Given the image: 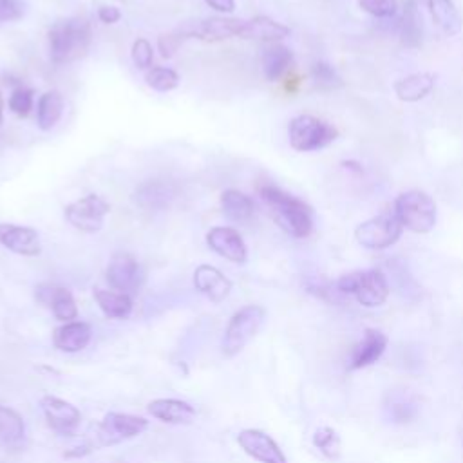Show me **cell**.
<instances>
[{
	"label": "cell",
	"mask_w": 463,
	"mask_h": 463,
	"mask_svg": "<svg viewBox=\"0 0 463 463\" xmlns=\"http://www.w3.org/2000/svg\"><path fill=\"white\" fill-rule=\"evenodd\" d=\"M259 195L273 221L286 233L297 239H304L313 232V212L302 199L269 183L259 184Z\"/></svg>",
	"instance_id": "obj_1"
},
{
	"label": "cell",
	"mask_w": 463,
	"mask_h": 463,
	"mask_svg": "<svg viewBox=\"0 0 463 463\" xmlns=\"http://www.w3.org/2000/svg\"><path fill=\"white\" fill-rule=\"evenodd\" d=\"M92 42L90 24L80 16L56 20L49 29V56L54 63L74 61L87 54Z\"/></svg>",
	"instance_id": "obj_2"
},
{
	"label": "cell",
	"mask_w": 463,
	"mask_h": 463,
	"mask_svg": "<svg viewBox=\"0 0 463 463\" xmlns=\"http://www.w3.org/2000/svg\"><path fill=\"white\" fill-rule=\"evenodd\" d=\"M340 295H351L364 307H378L389 297V280L380 269L351 271L335 280Z\"/></svg>",
	"instance_id": "obj_3"
},
{
	"label": "cell",
	"mask_w": 463,
	"mask_h": 463,
	"mask_svg": "<svg viewBox=\"0 0 463 463\" xmlns=\"http://www.w3.org/2000/svg\"><path fill=\"white\" fill-rule=\"evenodd\" d=\"M394 215L403 228L414 233H429L436 224V203L421 190H407L394 201Z\"/></svg>",
	"instance_id": "obj_4"
},
{
	"label": "cell",
	"mask_w": 463,
	"mask_h": 463,
	"mask_svg": "<svg viewBox=\"0 0 463 463\" xmlns=\"http://www.w3.org/2000/svg\"><path fill=\"white\" fill-rule=\"evenodd\" d=\"M288 137L293 150L313 152L331 145L338 137V130L317 116L298 114L288 125Z\"/></svg>",
	"instance_id": "obj_5"
},
{
	"label": "cell",
	"mask_w": 463,
	"mask_h": 463,
	"mask_svg": "<svg viewBox=\"0 0 463 463\" xmlns=\"http://www.w3.org/2000/svg\"><path fill=\"white\" fill-rule=\"evenodd\" d=\"M264 318L266 311L262 306L257 304H250L235 311L222 336V354L230 358L242 351L250 344V340L259 333Z\"/></svg>",
	"instance_id": "obj_6"
},
{
	"label": "cell",
	"mask_w": 463,
	"mask_h": 463,
	"mask_svg": "<svg viewBox=\"0 0 463 463\" xmlns=\"http://www.w3.org/2000/svg\"><path fill=\"white\" fill-rule=\"evenodd\" d=\"M241 31V18H199V20H186L172 33L183 43L188 38H197L206 43L222 42L228 38H239Z\"/></svg>",
	"instance_id": "obj_7"
},
{
	"label": "cell",
	"mask_w": 463,
	"mask_h": 463,
	"mask_svg": "<svg viewBox=\"0 0 463 463\" xmlns=\"http://www.w3.org/2000/svg\"><path fill=\"white\" fill-rule=\"evenodd\" d=\"M402 232L403 226L394 212H383L360 222L354 230V239L367 250H385L400 239Z\"/></svg>",
	"instance_id": "obj_8"
},
{
	"label": "cell",
	"mask_w": 463,
	"mask_h": 463,
	"mask_svg": "<svg viewBox=\"0 0 463 463\" xmlns=\"http://www.w3.org/2000/svg\"><path fill=\"white\" fill-rule=\"evenodd\" d=\"M110 212V204L96 195V194H87L72 203H69L63 208V215L67 222L85 233H96L101 230L105 215Z\"/></svg>",
	"instance_id": "obj_9"
},
{
	"label": "cell",
	"mask_w": 463,
	"mask_h": 463,
	"mask_svg": "<svg viewBox=\"0 0 463 463\" xmlns=\"http://www.w3.org/2000/svg\"><path fill=\"white\" fill-rule=\"evenodd\" d=\"M148 427V420L136 414L127 412H109L103 421L98 425L94 449L101 445H114L128 438H136L145 432Z\"/></svg>",
	"instance_id": "obj_10"
},
{
	"label": "cell",
	"mask_w": 463,
	"mask_h": 463,
	"mask_svg": "<svg viewBox=\"0 0 463 463\" xmlns=\"http://www.w3.org/2000/svg\"><path fill=\"white\" fill-rule=\"evenodd\" d=\"M40 405H42V412L47 420V425L56 434L72 436L76 432V429L80 425V420H81V414L72 403H69V402H65L58 396L47 394L40 400Z\"/></svg>",
	"instance_id": "obj_11"
},
{
	"label": "cell",
	"mask_w": 463,
	"mask_h": 463,
	"mask_svg": "<svg viewBox=\"0 0 463 463\" xmlns=\"http://www.w3.org/2000/svg\"><path fill=\"white\" fill-rule=\"evenodd\" d=\"M107 280L116 291H121L127 295L136 293L143 280L139 262L130 253L112 255L107 266Z\"/></svg>",
	"instance_id": "obj_12"
},
{
	"label": "cell",
	"mask_w": 463,
	"mask_h": 463,
	"mask_svg": "<svg viewBox=\"0 0 463 463\" xmlns=\"http://www.w3.org/2000/svg\"><path fill=\"white\" fill-rule=\"evenodd\" d=\"M387 344H389V338L385 333H382L380 329L367 327L347 356V369L356 371V369H364L376 364L385 353Z\"/></svg>",
	"instance_id": "obj_13"
},
{
	"label": "cell",
	"mask_w": 463,
	"mask_h": 463,
	"mask_svg": "<svg viewBox=\"0 0 463 463\" xmlns=\"http://www.w3.org/2000/svg\"><path fill=\"white\" fill-rule=\"evenodd\" d=\"M237 441L241 449L259 463H288L282 449L277 445V441L259 430V429H244L239 432Z\"/></svg>",
	"instance_id": "obj_14"
},
{
	"label": "cell",
	"mask_w": 463,
	"mask_h": 463,
	"mask_svg": "<svg viewBox=\"0 0 463 463\" xmlns=\"http://www.w3.org/2000/svg\"><path fill=\"white\" fill-rule=\"evenodd\" d=\"M208 246L221 257H224L230 262L242 264L246 262L248 250L241 237V233L232 226H213L206 233Z\"/></svg>",
	"instance_id": "obj_15"
},
{
	"label": "cell",
	"mask_w": 463,
	"mask_h": 463,
	"mask_svg": "<svg viewBox=\"0 0 463 463\" xmlns=\"http://www.w3.org/2000/svg\"><path fill=\"white\" fill-rule=\"evenodd\" d=\"M0 244L24 257H36L42 253L38 232L29 226L0 222Z\"/></svg>",
	"instance_id": "obj_16"
},
{
	"label": "cell",
	"mask_w": 463,
	"mask_h": 463,
	"mask_svg": "<svg viewBox=\"0 0 463 463\" xmlns=\"http://www.w3.org/2000/svg\"><path fill=\"white\" fill-rule=\"evenodd\" d=\"M382 411L387 421L394 425H405L416 420L420 412L418 398L407 389H392L385 394Z\"/></svg>",
	"instance_id": "obj_17"
},
{
	"label": "cell",
	"mask_w": 463,
	"mask_h": 463,
	"mask_svg": "<svg viewBox=\"0 0 463 463\" xmlns=\"http://www.w3.org/2000/svg\"><path fill=\"white\" fill-rule=\"evenodd\" d=\"M36 300L47 306L52 315L61 322H72L78 315V306L72 293L63 286L54 284H40L34 291Z\"/></svg>",
	"instance_id": "obj_18"
},
{
	"label": "cell",
	"mask_w": 463,
	"mask_h": 463,
	"mask_svg": "<svg viewBox=\"0 0 463 463\" xmlns=\"http://www.w3.org/2000/svg\"><path fill=\"white\" fill-rule=\"evenodd\" d=\"M194 286L212 302H222L232 291V280L221 269L210 264H201L195 268Z\"/></svg>",
	"instance_id": "obj_19"
},
{
	"label": "cell",
	"mask_w": 463,
	"mask_h": 463,
	"mask_svg": "<svg viewBox=\"0 0 463 463\" xmlns=\"http://www.w3.org/2000/svg\"><path fill=\"white\" fill-rule=\"evenodd\" d=\"M289 34V27L264 14L253 16L250 20H241L239 38L242 40H259L266 43L279 42Z\"/></svg>",
	"instance_id": "obj_20"
},
{
	"label": "cell",
	"mask_w": 463,
	"mask_h": 463,
	"mask_svg": "<svg viewBox=\"0 0 463 463\" xmlns=\"http://www.w3.org/2000/svg\"><path fill=\"white\" fill-rule=\"evenodd\" d=\"M146 411L156 420L163 423H172V425H186V423H192L195 418V409L188 402L175 400V398L152 400Z\"/></svg>",
	"instance_id": "obj_21"
},
{
	"label": "cell",
	"mask_w": 463,
	"mask_h": 463,
	"mask_svg": "<svg viewBox=\"0 0 463 463\" xmlns=\"http://www.w3.org/2000/svg\"><path fill=\"white\" fill-rule=\"evenodd\" d=\"M92 338V327L87 322H65L52 333V344L65 353H78L89 345Z\"/></svg>",
	"instance_id": "obj_22"
},
{
	"label": "cell",
	"mask_w": 463,
	"mask_h": 463,
	"mask_svg": "<svg viewBox=\"0 0 463 463\" xmlns=\"http://www.w3.org/2000/svg\"><path fill=\"white\" fill-rule=\"evenodd\" d=\"M291 63H293V52L286 45L273 42L262 49L260 65H262V74L268 81L280 80Z\"/></svg>",
	"instance_id": "obj_23"
},
{
	"label": "cell",
	"mask_w": 463,
	"mask_h": 463,
	"mask_svg": "<svg viewBox=\"0 0 463 463\" xmlns=\"http://www.w3.org/2000/svg\"><path fill=\"white\" fill-rule=\"evenodd\" d=\"M436 76L432 72H414L394 81V94L405 103L423 99L434 89Z\"/></svg>",
	"instance_id": "obj_24"
},
{
	"label": "cell",
	"mask_w": 463,
	"mask_h": 463,
	"mask_svg": "<svg viewBox=\"0 0 463 463\" xmlns=\"http://www.w3.org/2000/svg\"><path fill=\"white\" fill-rule=\"evenodd\" d=\"M25 438L24 418L11 407L0 405V447L5 450L22 449Z\"/></svg>",
	"instance_id": "obj_25"
},
{
	"label": "cell",
	"mask_w": 463,
	"mask_h": 463,
	"mask_svg": "<svg viewBox=\"0 0 463 463\" xmlns=\"http://www.w3.org/2000/svg\"><path fill=\"white\" fill-rule=\"evenodd\" d=\"M221 210L232 222H248L255 213V204L244 192L228 188L221 194Z\"/></svg>",
	"instance_id": "obj_26"
},
{
	"label": "cell",
	"mask_w": 463,
	"mask_h": 463,
	"mask_svg": "<svg viewBox=\"0 0 463 463\" xmlns=\"http://www.w3.org/2000/svg\"><path fill=\"white\" fill-rule=\"evenodd\" d=\"M398 31H400V40L405 47L416 49L421 45L423 24H421V14H420L416 0H405L402 20L398 24Z\"/></svg>",
	"instance_id": "obj_27"
},
{
	"label": "cell",
	"mask_w": 463,
	"mask_h": 463,
	"mask_svg": "<svg viewBox=\"0 0 463 463\" xmlns=\"http://www.w3.org/2000/svg\"><path fill=\"white\" fill-rule=\"evenodd\" d=\"M434 24L445 36H454L461 31L463 20L452 0H427Z\"/></svg>",
	"instance_id": "obj_28"
},
{
	"label": "cell",
	"mask_w": 463,
	"mask_h": 463,
	"mask_svg": "<svg viewBox=\"0 0 463 463\" xmlns=\"http://www.w3.org/2000/svg\"><path fill=\"white\" fill-rule=\"evenodd\" d=\"M172 190L161 181H146L134 192V203L143 210H161L170 204Z\"/></svg>",
	"instance_id": "obj_29"
},
{
	"label": "cell",
	"mask_w": 463,
	"mask_h": 463,
	"mask_svg": "<svg viewBox=\"0 0 463 463\" xmlns=\"http://www.w3.org/2000/svg\"><path fill=\"white\" fill-rule=\"evenodd\" d=\"M94 300L109 318H127L132 311V298L127 293L116 289H94Z\"/></svg>",
	"instance_id": "obj_30"
},
{
	"label": "cell",
	"mask_w": 463,
	"mask_h": 463,
	"mask_svg": "<svg viewBox=\"0 0 463 463\" xmlns=\"http://www.w3.org/2000/svg\"><path fill=\"white\" fill-rule=\"evenodd\" d=\"M63 96L60 90H47L40 96L36 105V123L42 130H51L56 127L63 114Z\"/></svg>",
	"instance_id": "obj_31"
},
{
	"label": "cell",
	"mask_w": 463,
	"mask_h": 463,
	"mask_svg": "<svg viewBox=\"0 0 463 463\" xmlns=\"http://www.w3.org/2000/svg\"><path fill=\"white\" fill-rule=\"evenodd\" d=\"M313 447L327 459V461H338L340 456H342V439H340V434L333 429V427H327V425H322L318 427L315 432H313Z\"/></svg>",
	"instance_id": "obj_32"
},
{
	"label": "cell",
	"mask_w": 463,
	"mask_h": 463,
	"mask_svg": "<svg viewBox=\"0 0 463 463\" xmlns=\"http://www.w3.org/2000/svg\"><path fill=\"white\" fill-rule=\"evenodd\" d=\"M309 74H311V80H313L315 87H318L322 90H335V89L344 85L336 69L333 65H329L327 61H315L311 65Z\"/></svg>",
	"instance_id": "obj_33"
},
{
	"label": "cell",
	"mask_w": 463,
	"mask_h": 463,
	"mask_svg": "<svg viewBox=\"0 0 463 463\" xmlns=\"http://www.w3.org/2000/svg\"><path fill=\"white\" fill-rule=\"evenodd\" d=\"M145 83L157 92H168L179 85V74L168 67H150L145 74Z\"/></svg>",
	"instance_id": "obj_34"
},
{
	"label": "cell",
	"mask_w": 463,
	"mask_h": 463,
	"mask_svg": "<svg viewBox=\"0 0 463 463\" xmlns=\"http://www.w3.org/2000/svg\"><path fill=\"white\" fill-rule=\"evenodd\" d=\"M9 109L11 112H14L20 118H27L33 110V103H34V92L27 87H18L11 92L9 96Z\"/></svg>",
	"instance_id": "obj_35"
},
{
	"label": "cell",
	"mask_w": 463,
	"mask_h": 463,
	"mask_svg": "<svg viewBox=\"0 0 463 463\" xmlns=\"http://www.w3.org/2000/svg\"><path fill=\"white\" fill-rule=\"evenodd\" d=\"M130 58H132V63L141 69V71H148L152 67V61H154V49L150 45V42L146 38H137L134 43H132V49H130Z\"/></svg>",
	"instance_id": "obj_36"
},
{
	"label": "cell",
	"mask_w": 463,
	"mask_h": 463,
	"mask_svg": "<svg viewBox=\"0 0 463 463\" xmlns=\"http://www.w3.org/2000/svg\"><path fill=\"white\" fill-rule=\"evenodd\" d=\"M358 5L376 18H391L396 13V0H358Z\"/></svg>",
	"instance_id": "obj_37"
},
{
	"label": "cell",
	"mask_w": 463,
	"mask_h": 463,
	"mask_svg": "<svg viewBox=\"0 0 463 463\" xmlns=\"http://www.w3.org/2000/svg\"><path fill=\"white\" fill-rule=\"evenodd\" d=\"M24 7L20 0H0V22H13L22 18Z\"/></svg>",
	"instance_id": "obj_38"
},
{
	"label": "cell",
	"mask_w": 463,
	"mask_h": 463,
	"mask_svg": "<svg viewBox=\"0 0 463 463\" xmlns=\"http://www.w3.org/2000/svg\"><path fill=\"white\" fill-rule=\"evenodd\" d=\"M98 18L103 24H116L121 18V11L118 7H114V5H101L98 9Z\"/></svg>",
	"instance_id": "obj_39"
},
{
	"label": "cell",
	"mask_w": 463,
	"mask_h": 463,
	"mask_svg": "<svg viewBox=\"0 0 463 463\" xmlns=\"http://www.w3.org/2000/svg\"><path fill=\"white\" fill-rule=\"evenodd\" d=\"M204 2L219 13H232L235 9V0H204Z\"/></svg>",
	"instance_id": "obj_40"
},
{
	"label": "cell",
	"mask_w": 463,
	"mask_h": 463,
	"mask_svg": "<svg viewBox=\"0 0 463 463\" xmlns=\"http://www.w3.org/2000/svg\"><path fill=\"white\" fill-rule=\"evenodd\" d=\"M4 119V98H2V90H0V125Z\"/></svg>",
	"instance_id": "obj_41"
},
{
	"label": "cell",
	"mask_w": 463,
	"mask_h": 463,
	"mask_svg": "<svg viewBox=\"0 0 463 463\" xmlns=\"http://www.w3.org/2000/svg\"><path fill=\"white\" fill-rule=\"evenodd\" d=\"M461 439H463V438H461Z\"/></svg>",
	"instance_id": "obj_42"
}]
</instances>
